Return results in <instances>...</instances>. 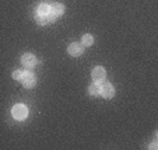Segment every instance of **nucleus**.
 Returning a JSON list of instances; mask_svg holds the SVG:
<instances>
[{"label": "nucleus", "instance_id": "obj_1", "mask_svg": "<svg viewBox=\"0 0 158 150\" xmlns=\"http://www.w3.org/2000/svg\"><path fill=\"white\" fill-rule=\"evenodd\" d=\"M11 114L17 121H24L28 117V108L24 104H17L13 107Z\"/></svg>", "mask_w": 158, "mask_h": 150}, {"label": "nucleus", "instance_id": "obj_2", "mask_svg": "<svg viewBox=\"0 0 158 150\" xmlns=\"http://www.w3.org/2000/svg\"><path fill=\"white\" fill-rule=\"evenodd\" d=\"M99 96H102L104 98H112L115 96V88L112 84L109 83H101V90H99Z\"/></svg>", "mask_w": 158, "mask_h": 150}, {"label": "nucleus", "instance_id": "obj_3", "mask_svg": "<svg viewBox=\"0 0 158 150\" xmlns=\"http://www.w3.org/2000/svg\"><path fill=\"white\" fill-rule=\"evenodd\" d=\"M93 79H94V81L95 83H104L105 81V79H106V72H105V69L102 66H97V67H94V70H93Z\"/></svg>", "mask_w": 158, "mask_h": 150}, {"label": "nucleus", "instance_id": "obj_4", "mask_svg": "<svg viewBox=\"0 0 158 150\" xmlns=\"http://www.w3.org/2000/svg\"><path fill=\"white\" fill-rule=\"evenodd\" d=\"M21 83H23V86L27 88H31L35 86L36 83V77L32 75L31 72H24V75H23V79H21Z\"/></svg>", "mask_w": 158, "mask_h": 150}, {"label": "nucleus", "instance_id": "obj_5", "mask_svg": "<svg viewBox=\"0 0 158 150\" xmlns=\"http://www.w3.org/2000/svg\"><path fill=\"white\" fill-rule=\"evenodd\" d=\"M21 63H23L25 67H28V69H32L36 63H38V60H36L35 55H32V54H24L23 56H21Z\"/></svg>", "mask_w": 158, "mask_h": 150}, {"label": "nucleus", "instance_id": "obj_6", "mask_svg": "<svg viewBox=\"0 0 158 150\" xmlns=\"http://www.w3.org/2000/svg\"><path fill=\"white\" fill-rule=\"evenodd\" d=\"M67 52H69L70 56H80L81 54L84 52V45L83 44H78V42H73V44H70L69 48H67Z\"/></svg>", "mask_w": 158, "mask_h": 150}, {"label": "nucleus", "instance_id": "obj_7", "mask_svg": "<svg viewBox=\"0 0 158 150\" xmlns=\"http://www.w3.org/2000/svg\"><path fill=\"white\" fill-rule=\"evenodd\" d=\"M35 20H36V23H38V24L45 25V24H51V23H53L55 17H53V15H51V14L41 15V14H38V13L35 11Z\"/></svg>", "mask_w": 158, "mask_h": 150}, {"label": "nucleus", "instance_id": "obj_8", "mask_svg": "<svg viewBox=\"0 0 158 150\" xmlns=\"http://www.w3.org/2000/svg\"><path fill=\"white\" fill-rule=\"evenodd\" d=\"M64 13V6L62 3H52L51 4V15H53L55 18L60 17Z\"/></svg>", "mask_w": 158, "mask_h": 150}, {"label": "nucleus", "instance_id": "obj_9", "mask_svg": "<svg viewBox=\"0 0 158 150\" xmlns=\"http://www.w3.org/2000/svg\"><path fill=\"white\" fill-rule=\"evenodd\" d=\"M36 13L41 15H46V14H51V4H46V3H41L38 6V10Z\"/></svg>", "mask_w": 158, "mask_h": 150}, {"label": "nucleus", "instance_id": "obj_10", "mask_svg": "<svg viewBox=\"0 0 158 150\" xmlns=\"http://www.w3.org/2000/svg\"><path fill=\"white\" fill-rule=\"evenodd\" d=\"M99 90H101V84L94 83L88 87V94L89 96H99Z\"/></svg>", "mask_w": 158, "mask_h": 150}, {"label": "nucleus", "instance_id": "obj_11", "mask_svg": "<svg viewBox=\"0 0 158 150\" xmlns=\"http://www.w3.org/2000/svg\"><path fill=\"white\" fill-rule=\"evenodd\" d=\"M81 44L84 46H91L94 44V38L91 36V34H84L83 38H81Z\"/></svg>", "mask_w": 158, "mask_h": 150}, {"label": "nucleus", "instance_id": "obj_12", "mask_svg": "<svg viewBox=\"0 0 158 150\" xmlns=\"http://www.w3.org/2000/svg\"><path fill=\"white\" fill-rule=\"evenodd\" d=\"M23 75H24V72L15 70V72H13V79H15V80H21V79H23Z\"/></svg>", "mask_w": 158, "mask_h": 150}, {"label": "nucleus", "instance_id": "obj_13", "mask_svg": "<svg viewBox=\"0 0 158 150\" xmlns=\"http://www.w3.org/2000/svg\"><path fill=\"white\" fill-rule=\"evenodd\" d=\"M150 149H157V143H152L151 146H150Z\"/></svg>", "mask_w": 158, "mask_h": 150}]
</instances>
